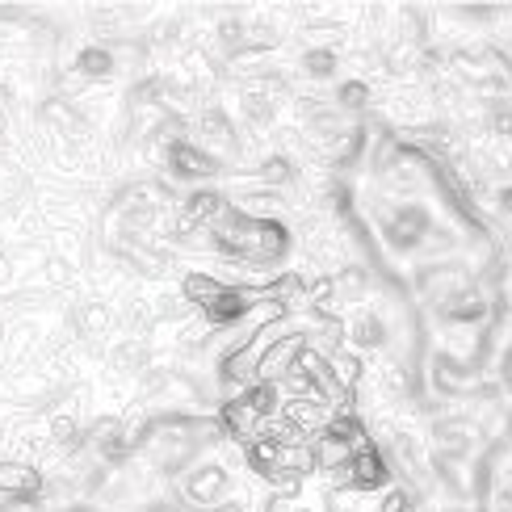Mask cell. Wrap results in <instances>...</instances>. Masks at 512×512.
Here are the masks:
<instances>
[{"label":"cell","mask_w":512,"mask_h":512,"mask_svg":"<svg viewBox=\"0 0 512 512\" xmlns=\"http://www.w3.org/2000/svg\"><path fill=\"white\" fill-rule=\"evenodd\" d=\"M219 38L227 42V47H240V42L248 38V26H244L240 17H223V21H219Z\"/></svg>","instance_id":"20"},{"label":"cell","mask_w":512,"mask_h":512,"mask_svg":"<svg viewBox=\"0 0 512 512\" xmlns=\"http://www.w3.org/2000/svg\"><path fill=\"white\" fill-rule=\"evenodd\" d=\"M223 215V198L215 194V189H198V194H189L185 206H181V231H194L210 219Z\"/></svg>","instance_id":"7"},{"label":"cell","mask_w":512,"mask_h":512,"mask_svg":"<svg viewBox=\"0 0 512 512\" xmlns=\"http://www.w3.org/2000/svg\"><path fill=\"white\" fill-rule=\"evenodd\" d=\"M261 181H269V185H277V181H290V164H286L282 156L265 160V168H261Z\"/></svg>","instance_id":"22"},{"label":"cell","mask_w":512,"mask_h":512,"mask_svg":"<svg viewBox=\"0 0 512 512\" xmlns=\"http://www.w3.org/2000/svg\"><path fill=\"white\" fill-rule=\"evenodd\" d=\"M387 240H391V248H399V252H412L424 236L433 231V215L424 206H395V215L387 219Z\"/></svg>","instance_id":"2"},{"label":"cell","mask_w":512,"mask_h":512,"mask_svg":"<svg viewBox=\"0 0 512 512\" xmlns=\"http://www.w3.org/2000/svg\"><path fill=\"white\" fill-rule=\"evenodd\" d=\"M378 512H412V492H403V487H387L378 500Z\"/></svg>","instance_id":"19"},{"label":"cell","mask_w":512,"mask_h":512,"mask_svg":"<svg viewBox=\"0 0 512 512\" xmlns=\"http://www.w3.org/2000/svg\"><path fill=\"white\" fill-rule=\"evenodd\" d=\"M168 168L181 177V181H206L219 173V160L206 152V147L189 143V139H173L168 143Z\"/></svg>","instance_id":"3"},{"label":"cell","mask_w":512,"mask_h":512,"mask_svg":"<svg viewBox=\"0 0 512 512\" xmlns=\"http://www.w3.org/2000/svg\"><path fill=\"white\" fill-rule=\"evenodd\" d=\"M500 206H504V210H512V185H508V189H500Z\"/></svg>","instance_id":"24"},{"label":"cell","mask_w":512,"mask_h":512,"mask_svg":"<svg viewBox=\"0 0 512 512\" xmlns=\"http://www.w3.org/2000/svg\"><path fill=\"white\" fill-rule=\"evenodd\" d=\"M487 118H492V131H500V135L512 131V105L508 101H496L492 110H487Z\"/></svg>","instance_id":"21"},{"label":"cell","mask_w":512,"mask_h":512,"mask_svg":"<svg viewBox=\"0 0 512 512\" xmlns=\"http://www.w3.org/2000/svg\"><path fill=\"white\" fill-rule=\"evenodd\" d=\"M336 105H340V110H366V105H370V84L366 80L336 84Z\"/></svg>","instance_id":"16"},{"label":"cell","mask_w":512,"mask_h":512,"mask_svg":"<svg viewBox=\"0 0 512 512\" xmlns=\"http://www.w3.org/2000/svg\"><path fill=\"white\" fill-rule=\"evenodd\" d=\"M441 319H450V324H475V319H483V298L475 290H458L454 298L441 303Z\"/></svg>","instance_id":"11"},{"label":"cell","mask_w":512,"mask_h":512,"mask_svg":"<svg viewBox=\"0 0 512 512\" xmlns=\"http://www.w3.org/2000/svg\"><path fill=\"white\" fill-rule=\"evenodd\" d=\"M240 110H244V122H252V126H269V122L277 118V101H273L269 93H261V89H248L244 101H240Z\"/></svg>","instance_id":"12"},{"label":"cell","mask_w":512,"mask_h":512,"mask_svg":"<svg viewBox=\"0 0 512 512\" xmlns=\"http://www.w3.org/2000/svg\"><path fill=\"white\" fill-rule=\"evenodd\" d=\"M340 475H345V483H349V487H361V492H378V487L391 479L387 462H382V458H378V450H370V445H361V450H353V462H349Z\"/></svg>","instance_id":"5"},{"label":"cell","mask_w":512,"mask_h":512,"mask_svg":"<svg viewBox=\"0 0 512 512\" xmlns=\"http://www.w3.org/2000/svg\"><path fill=\"white\" fill-rule=\"evenodd\" d=\"M76 68H80L84 76L101 80V76H110V72H114V55L105 51V47H84V51L76 55Z\"/></svg>","instance_id":"15"},{"label":"cell","mask_w":512,"mask_h":512,"mask_svg":"<svg viewBox=\"0 0 512 512\" xmlns=\"http://www.w3.org/2000/svg\"><path fill=\"white\" fill-rule=\"evenodd\" d=\"M202 131H206L210 139H219V143H236V131H231V122H227L223 110H206V114H202Z\"/></svg>","instance_id":"18"},{"label":"cell","mask_w":512,"mask_h":512,"mask_svg":"<svg viewBox=\"0 0 512 512\" xmlns=\"http://www.w3.org/2000/svg\"><path fill=\"white\" fill-rule=\"evenodd\" d=\"M55 437H59L63 445H76V441H80V433H76L72 420H55Z\"/></svg>","instance_id":"23"},{"label":"cell","mask_w":512,"mask_h":512,"mask_svg":"<svg viewBox=\"0 0 512 512\" xmlns=\"http://www.w3.org/2000/svg\"><path fill=\"white\" fill-rule=\"evenodd\" d=\"M290 252V231L277 219H256L252 227V261H282Z\"/></svg>","instance_id":"6"},{"label":"cell","mask_w":512,"mask_h":512,"mask_svg":"<svg viewBox=\"0 0 512 512\" xmlns=\"http://www.w3.org/2000/svg\"><path fill=\"white\" fill-rule=\"evenodd\" d=\"M273 412H277V395H273V387H252V391H244L240 399H231V403H227V408H223V420H227V429L248 433V429H256L261 420H273Z\"/></svg>","instance_id":"1"},{"label":"cell","mask_w":512,"mask_h":512,"mask_svg":"<svg viewBox=\"0 0 512 512\" xmlns=\"http://www.w3.org/2000/svg\"><path fill=\"white\" fill-rule=\"evenodd\" d=\"M303 72L315 76V80H328V76L336 72V51H328V47L307 51V55H303Z\"/></svg>","instance_id":"17"},{"label":"cell","mask_w":512,"mask_h":512,"mask_svg":"<svg viewBox=\"0 0 512 512\" xmlns=\"http://www.w3.org/2000/svg\"><path fill=\"white\" fill-rule=\"evenodd\" d=\"M231 496V475L223 466H198L194 475L185 479V500L202 504V508H223Z\"/></svg>","instance_id":"4"},{"label":"cell","mask_w":512,"mask_h":512,"mask_svg":"<svg viewBox=\"0 0 512 512\" xmlns=\"http://www.w3.org/2000/svg\"><path fill=\"white\" fill-rule=\"evenodd\" d=\"M219 290H223V282H215L210 273H185V282H181V294L189 298V303H198V307H206Z\"/></svg>","instance_id":"13"},{"label":"cell","mask_w":512,"mask_h":512,"mask_svg":"<svg viewBox=\"0 0 512 512\" xmlns=\"http://www.w3.org/2000/svg\"><path fill=\"white\" fill-rule=\"evenodd\" d=\"M42 487V475L26 462H0V492L5 496H34Z\"/></svg>","instance_id":"9"},{"label":"cell","mask_w":512,"mask_h":512,"mask_svg":"<svg viewBox=\"0 0 512 512\" xmlns=\"http://www.w3.org/2000/svg\"><path fill=\"white\" fill-rule=\"evenodd\" d=\"M206 311V319L215 328H227V324H236V319H244V311H248V294L244 290H219L215 298H210V303L202 307Z\"/></svg>","instance_id":"8"},{"label":"cell","mask_w":512,"mask_h":512,"mask_svg":"<svg viewBox=\"0 0 512 512\" xmlns=\"http://www.w3.org/2000/svg\"><path fill=\"white\" fill-rule=\"evenodd\" d=\"M353 345H361V349L387 345V328H382V319H378V315H361V319H353Z\"/></svg>","instance_id":"14"},{"label":"cell","mask_w":512,"mask_h":512,"mask_svg":"<svg viewBox=\"0 0 512 512\" xmlns=\"http://www.w3.org/2000/svg\"><path fill=\"white\" fill-rule=\"evenodd\" d=\"M311 458L324 466V471H345V466L353 462V445L345 437H336V433H319Z\"/></svg>","instance_id":"10"}]
</instances>
